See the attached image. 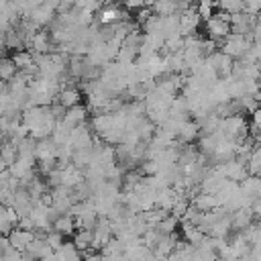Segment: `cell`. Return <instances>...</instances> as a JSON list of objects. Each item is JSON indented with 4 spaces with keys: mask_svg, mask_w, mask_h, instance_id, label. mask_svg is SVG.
<instances>
[{
    "mask_svg": "<svg viewBox=\"0 0 261 261\" xmlns=\"http://www.w3.org/2000/svg\"><path fill=\"white\" fill-rule=\"evenodd\" d=\"M0 157L6 161V165H12V163L18 159V151H16V147H14L12 143L4 141V143L0 145Z\"/></svg>",
    "mask_w": 261,
    "mask_h": 261,
    "instance_id": "21",
    "label": "cell"
},
{
    "mask_svg": "<svg viewBox=\"0 0 261 261\" xmlns=\"http://www.w3.org/2000/svg\"><path fill=\"white\" fill-rule=\"evenodd\" d=\"M249 114H253V120H251L253 124H261V110H259V108H255V110L249 112Z\"/></svg>",
    "mask_w": 261,
    "mask_h": 261,
    "instance_id": "27",
    "label": "cell"
},
{
    "mask_svg": "<svg viewBox=\"0 0 261 261\" xmlns=\"http://www.w3.org/2000/svg\"><path fill=\"white\" fill-rule=\"evenodd\" d=\"M190 204H192L196 210H200V212H206V210L218 206L216 196L210 194V192H202V190H198L194 196H190Z\"/></svg>",
    "mask_w": 261,
    "mask_h": 261,
    "instance_id": "6",
    "label": "cell"
},
{
    "mask_svg": "<svg viewBox=\"0 0 261 261\" xmlns=\"http://www.w3.org/2000/svg\"><path fill=\"white\" fill-rule=\"evenodd\" d=\"M29 51H31V53H39V55H43V53H53V51H55V43L51 41V35H49L47 29L35 31V35H33V39H31V45H29Z\"/></svg>",
    "mask_w": 261,
    "mask_h": 261,
    "instance_id": "3",
    "label": "cell"
},
{
    "mask_svg": "<svg viewBox=\"0 0 261 261\" xmlns=\"http://www.w3.org/2000/svg\"><path fill=\"white\" fill-rule=\"evenodd\" d=\"M149 8L157 16H169V14H177L179 12L177 2H173V0H155Z\"/></svg>",
    "mask_w": 261,
    "mask_h": 261,
    "instance_id": "14",
    "label": "cell"
},
{
    "mask_svg": "<svg viewBox=\"0 0 261 261\" xmlns=\"http://www.w3.org/2000/svg\"><path fill=\"white\" fill-rule=\"evenodd\" d=\"M10 59L14 61V65H16L18 71L20 69H27L29 65H33V53L29 49H16V51H12Z\"/></svg>",
    "mask_w": 261,
    "mask_h": 261,
    "instance_id": "16",
    "label": "cell"
},
{
    "mask_svg": "<svg viewBox=\"0 0 261 261\" xmlns=\"http://www.w3.org/2000/svg\"><path fill=\"white\" fill-rule=\"evenodd\" d=\"M55 149L57 145L51 141V137H45V139H39L35 141V159H51L55 157Z\"/></svg>",
    "mask_w": 261,
    "mask_h": 261,
    "instance_id": "10",
    "label": "cell"
},
{
    "mask_svg": "<svg viewBox=\"0 0 261 261\" xmlns=\"http://www.w3.org/2000/svg\"><path fill=\"white\" fill-rule=\"evenodd\" d=\"M16 65H14V61L10 59V55H6V57H2L0 59V80L2 82H10L14 75H16Z\"/></svg>",
    "mask_w": 261,
    "mask_h": 261,
    "instance_id": "17",
    "label": "cell"
},
{
    "mask_svg": "<svg viewBox=\"0 0 261 261\" xmlns=\"http://www.w3.org/2000/svg\"><path fill=\"white\" fill-rule=\"evenodd\" d=\"M10 27H12V24H10V20H8V18H6V16L0 12V33H6Z\"/></svg>",
    "mask_w": 261,
    "mask_h": 261,
    "instance_id": "26",
    "label": "cell"
},
{
    "mask_svg": "<svg viewBox=\"0 0 261 261\" xmlns=\"http://www.w3.org/2000/svg\"><path fill=\"white\" fill-rule=\"evenodd\" d=\"M45 241H47V245H49L53 251H57V249L65 243V234H61V232H57V230H53V228H51V230L47 232Z\"/></svg>",
    "mask_w": 261,
    "mask_h": 261,
    "instance_id": "23",
    "label": "cell"
},
{
    "mask_svg": "<svg viewBox=\"0 0 261 261\" xmlns=\"http://www.w3.org/2000/svg\"><path fill=\"white\" fill-rule=\"evenodd\" d=\"M206 33H208V39L214 41V43H216V49H218V47L222 45V41L228 37L230 27H228V22H224V20H220L216 14H212V16L206 20Z\"/></svg>",
    "mask_w": 261,
    "mask_h": 261,
    "instance_id": "2",
    "label": "cell"
},
{
    "mask_svg": "<svg viewBox=\"0 0 261 261\" xmlns=\"http://www.w3.org/2000/svg\"><path fill=\"white\" fill-rule=\"evenodd\" d=\"M51 228L57 230V232H61V234H65V237H71L75 232V220H73L71 214H59L51 222Z\"/></svg>",
    "mask_w": 261,
    "mask_h": 261,
    "instance_id": "12",
    "label": "cell"
},
{
    "mask_svg": "<svg viewBox=\"0 0 261 261\" xmlns=\"http://www.w3.org/2000/svg\"><path fill=\"white\" fill-rule=\"evenodd\" d=\"M177 226H179V220H177L173 214H167V216H165L161 222H157L153 228H155L157 232H161V234H169V232H175Z\"/></svg>",
    "mask_w": 261,
    "mask_h": 261,
    "instance_id": "18",
    "label": "cell"
},
{
    "mask_svg": "<svg viewBox=\"0 0 261 261\" xmlns=\"http://www.w3.org/2000/svg\"><path fill=\"white\" fill-rule=\"evenodd\" d=\"M4 49H10V51H16V49H24L22 47V41L18 39L14 27H10L6 33H4Z\"/></svg>",
    "mask_w": 261,
    "mask_h": 261,
    "instance_id": "20",
    "label": "cell"
},
{
    "mask_svg": "<svg viewBox=\"0 0 261 261\" xmlns=\"http://www.w3.org/2000/svg\"><path fill=\"white\" fill-rule=\"evenodd\" d=\"M35 239V234H33V230H22V228H18V226H14L10 232H8V241H10V245H12V249H16V251H24V247L31 243Z\"/></svg>",
    "mask_w": 261,
    "mask_h": 261,
    "instance_id": "7",
    "label": "cell"
},
{
    "mask_svg": "<svg viewBox=\"0 0 261 261\" xmlns=\"http://www.w3.org/2000/svg\"><path fill=\"white\" fill-rule=\"evenodd\" d=\"M194 8H196V12H198V16H200L202 20H208V18L214 14V10H216L210 0H196V2H194Z\"/></svg>",
    "mask_w": 261,
    "mask_h": 261,
    "instance_id": "22",
    "label": "cell"
},
{
    "mask_svg": "<svg viewBox=\"0 0 261 261\" xmlns=\"http://www.w3.org/2000/svg\"><path fill=\"white\" fill-rule=\"evenodd\" d=\"M239 188H241V192H243L245 196H249L251 200L261 196V179H259V175H247L245 179L239 181Z\"/></svg>",
    "mask_w": 261,
    "mask_h": 261,
    "instance_id": "11",
    "label": "cell"
},
{
    "mask_svg": "<svg viewBox=\"0 0 261 261\" xmlns=\"http://www.w3.org/2000/svg\"><path fill=\"white\" fill-rule=\"evenodd\" d=\"M259 6H261V0H243V12H247V14L257 16Z\"/></svg>",
    "mask_w": 261,
    "mask_h": 261,
    "instance_id": "24",
    "label": "cell"
},
{
    "mask_svg": "<svg viewBox=\"0 0 261 261\" xmlns=\"http://www.w3.org/2000/svg\"><path fill=\"white\" fill-rule=\"evenodd\" d=\"M251 222H259V220H255V216H253V212H251L249 206L237 208V210L230 212V228H232V230H243V228H247Z\"/></svg>",
    "mask_w": 261,
    "mask_h": 261,
    "instance_id": "4",
    "label": "cell"
},
{
    "mask_svg": "<svg viewBox=\"0 0 261 261\" xmlns=\"http://www.w3.org/2000/svg\"><path fill=\"white\" fill-rule=\"evenodd\" d=\"M245 169H247L249 175H259V171H261V149H259V145H255L253 151L249 153Z\"/></svg>",
    "mask_w": 261,
    "mask_h": 261,
    "instance_id": "15",
    "label": "cell"
},
{
    "mask_svg": "<svg viewBox=\"0 0 261 261\" xmlns=\"http://www.w3.org/2000/svg\"><path fill=\"white\" fill-rule=\"evenodd\" d=\"M16 226L22 228V230H33V228H35V224H33V220H31L29 214H27V216H20L18 222H16Z\"/></svg>",
    "mask_w": 261,
    "mask_h": 261,
    "instance_id": "25",
    "label": "cell"
},
{
    "mask_svg": "<svg viewBox=\"0 0 261 261\" xmlns=\"http://www.w3.org/2000/svg\"><path fill=\"white\" fill-rule=\"evenodd\" d=\"M4 169H8V165H6V161H4L2 157H0V173H2Z\"/></svg>",
    "mask_w": 261,
    "mask_h": 261,
    "instance_id": "28",
    "label": "cell"
},
{
    "mask_svg": "<svg viewBox=\"0 0 261 261\" xmlns=\"http://www.w3.org/2000/svg\"><path fill=\"white\" fill-rule=\"evenodd\" d=\"M55 100H57L63 108H71V106H75V104L82 102V92H80L75 86H73V88H61L59 94L55 96Z\"/></svg>",
    "mask_w": 261,
    "mask_h": 261,
    "instance_id": "8",
    "label": "cell"
},
{
    "mask_svg": "<svg viewBox=\"0 0 261 261\" xmlns=\"http://www.w3.org/2000/svg\"><path fill=\"white\" fill-rule=\"evenodd\" d=\"M253 41L247 37V35H239V33H228V37L222 41V45L218 47V51L220 53H224V55H228V57H232V59H241L243 57V53L249 49V45H251Z\"/></svg>",
    "mask_w": 261,
    "mask_h": 261,
    "instance_id": "1",
    "label": "cell"
},
{
    "mask_svg": "<svg viewBox=\"0 0 261 261\" xmlns=\"http://www.w3.org/2000/svg\"><path fill=\"white\" fill-rule=\"evenodd\" d=\"M124 251V243L116 237H110L102 247H100V253L102 255H116V253H122Z\"/></svg>",
    "mask_w": 261,
    "mask_h": 261,
    "instance_id": "19",
    "label": "cell"
},
{
    "mask_svg": "<svg viewBox=\"0 0 261 261\" xmlns=\"http://www.w3.org/2000/svg\"><path fill=\"white\" fill-rule=\"evenodd\" d=\"M198 135H200V126L192 118H188L179 124L177 133H175V141L177 143H194L198 139Z\"/></svg>",
    "mask_w": 261,
    "mask_h": 261,
    "instance_id": "5",
    "label": "cell"
},
{
    "mask_svg": "<svg viewBox=\"0 0 261 261\" xmlns=\"http://www.w3.org/2000/svg\"><path fill=\"white\" fill-rule=\"evenodd\" d=\"M88 114H90V112H88V108L80 102V104H75V106H71V108H65V116H63V120H65L67 124L75 126V124L86 122V120L90 118Z\"/></svg>",
    "mask_w": 261,
    "mask_h": 261,
    "instance_id": "9",
    "label": "cell"
},
{
    "mask_svg": "<svg viewBox=\"0 0 261 261\" xmlns=\"http://www.w3.org/2000/svg\"><path fill=\"white\" fill-rule=\"evenodd\" d=\"M82 179H86L84 173H82V169L73 167L71 163H69L65 169H61V186H65V188H73V186H77Z\"/></svg>",
    "mask_w": 261,
    "mask_h": 261,
    "instance_id": "13",
    "label": "cell"
}]
</instances>
